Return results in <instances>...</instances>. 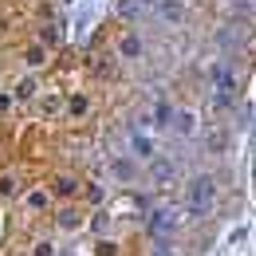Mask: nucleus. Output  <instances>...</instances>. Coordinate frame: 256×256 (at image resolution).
Returning <instances> with one entry per match:
<instances>
[{
    "label": "nucleus",
    "mask_w": 256,
    "mask_h": 256,
    "mask_svg": "<svg viewBox=\"0 0 256 256\" xmlns=\"http://www.w3.org/2000/svg\"><path fill=\"white\" fill-rule=\"evenodd\" d=\"M209 205H213V178L201 174L190 182V213H205Z\"/></svg>",
    "instance_id": "1"
},
{
    "label": "nucleus",
    "mask_w": 256,
    "mask_h": 256,
    "mask_svg": "<svg viewBox=\"0 0 256 256\" xmlns=\"http://www.w3.org/2000/svg\"><path fill=\"white\" fill-rule=\"evenodd\" d=\"M236 102V75L232 67H217V106H232Z\"/></svg>",
    "instance_id": "2"
},
{
    "label": "nucleus",
    "mask_w": 256,
    "mask_h": 256,
    "mask_svg": "<svg viewBox=\"0 0 256 256\" xmlns=\"http://www.w3.org/2000/svg\"><path fill=\"white\" fill-rule=\"evenodd\" d=\"M178 224V217L170 213V209H162V213H154V221H150V228H154V236H162V232H170Z\"/></svg>",
    "instance_id": "3"
},
{
    "label": "nucleus",
    "mask_w": 256,
    "mask_h": 256,
    "mask_svg": "<svg viewBox=\"0 0 256 256\" xmlns=\"http://www.w3.org/2000/svg\"><path fill=\"white\" fill-rule=\"evenodd\" d=\"M79 224H83V213H79V209H64V213H60V228H79Z\"/></svg>",
    "instance_id": "4"
},
{
    "label": "nucleus",
    "mask_w": 256,
    "mask_h": 256,
    "mask_svg": "<svg viewBox=\"0 0 256 256\" xmlns=\"http://www.w3.org/2000/svg\"><path fill=\"white\" fill-rule=\"evenodd\" d=\"M122 56H126V60H138V56H142V44H138V36H122Z\"/></svg>",
    "instance_id": "5"
},
{
    "label": "nucleus",
    "mask_w": 256,
    "mask_h": 256,
    "mask_svg": "<svg viewBox=\"0 0 256 256\" xmlns=\"http://www.w3.org/2000/svg\"><path fill=\"white\" fill-rule=\"evenodd\" d=\"M134 154H138V158H154V142L142 138V134H134Z\"/></svg>",
    "instance_id": "6"
},
{
    "label": "nucleus",
    "mask_w": 256,
    "mask_h": 256,
    "mask_svg": "<svg viewBox=\"0 0 256 256\" xmlns=\"http://www.w3.org/2000/svg\"><path fill=\"white\" fill-rule=\"evenodd\" d=\"M162 16L166 20H182V4L178 0H162Z\"/></svg>",
    "instance_id": "7"
},
{
    "label": "nucleus",
    "mask_w": 256,
    "mask_h": 256,
    "mask_svg": "<svg viewBox=\"0 0 256 256\" xmlns=\"http://www.w3.org/2000/svg\"><path fill=\"white\" fill-rule=\"evenodd\" d=\"M48 205V190H36V193H28V209H44Z\"/></svg>",
    "instance_id": "8"
},
{
    "label": "nucleus",
    "mask_w": 256,
    "mask_h": 256,
    "mask_svg": "<svg viewBox=\"0 0 256 256\" xmlns=\"http://www.w3.org/2000/svg\"><path fill=\"white\" fill-rule=\"evenodd\" d=\"M170 174H174L170 162H154V178H158V182H170Z\"/></svg>",
    "instance_id": "9"
},
{
    "label": "nucleus",
    "mask_w": 256,
    "mask_h": 256,
    "mask_svg": "<svg viewBox=\"0 0 256 256\" xmlns=\"http://www.w3.org/2000/svg\"><path fill=\"white\" fill-rule=\"evenodd\" d=\"M32 95H36V83H32V79H24V83L16 87V98H32Z\"/></svg>",
    "instance_id": "10"
},
{
    "label": "nucleus",
    "mask_w": 256,
    "mask_h": 256,
    "mask_svg": "<svg viewBox=\"0 0 256 256\" xmlns=\"http://www.w3.org/2000/svg\"><path fill=\"white\" fill-rule=\"evenodd\" d=\"M71 114H75V118H79V114H87V98H83V95L71 98Z\"/></svg>",
    "instance_id": "11"
},
{
    "label": "nucleus",
    "mask_w": 256,
    "mask_h": 256,
    "mask_svg": "<svg viewBox=\"0 0 256 256\" xmlns=\"http://www.w3.org/2000/svg\"><path fill=\"white\" fill-rule=\"evenodd\" d=\"M12 190H16V178H0V201L12 197Z\"/></svg>",
    "instance_id": "12"
},
{
    "label": "nucleus",
    "mask_w": 256,
    "mask_h": 256,
    "mask_svg": "<svg viewBox=\"0 0 256 256\" xmlns=\"http://www.w3.org/2000/svg\"><path fill=\"white\" fill-rule=\"evenodd\" d=\"M32 256H56V244H52V240H40Z\"/></svg>",
    "instance_id": "13"
},
{
    "label": "nucleus",
    "mask_w": 256,
    "mask_h": 256,
    "mask_svg": "<svg viewBox=\"0 0 256 256\" xmlns=\"http://www.w3.org/2000/svg\"><path fill=\"white\" fill-rule=\"evenodd\" d=\"M56 193H75V182H71V178H60V182H56Z\"/></svg>",
    "instance_id": "14"
},
{
    "label": "nucleus",
    "mask_w": 256,
    "mask_h": 256,
    "mask_svg": "<svg viewBox=\"0 0 256 256\" xmlns=\"http://www.w3.org/2000/svg\"><path fill=\"white\" fill-rule=\"evenodd\" d=\"M28 64H32V67L44 64V48H32V52H28Z\"/></svg>",
    "instance_id": "15"
},
{
    "label": "nucleus",
    "mask_w": 256,
    "mask_h": 256,
    "mask_svg": "<svg viewBox=\"0 0 256 256\" xmlns=\"http://www.w3.org/2000/svg\"><path fill=\"white\" fill-rule=\"evenodd\" d=\"M114 174H118V178L126 182V178H130V162H114Z\"/></svg>",
    "instance_id": "16"
},
{
    "label": "nucleus",
    "mask_w": 256,
    "mask_h": 256,
    "mask_svg": "<svg viewBox=\"0 0 256 256\" xmlns=\"http://www.w3.org/2000/svg\"><path fill=\"white\" fill-rule=\"evenodd\" d=\"M158 256H170V252H166V248H158Z\"/></svg>",
    "instance_id": "17"
}]
</instances>
